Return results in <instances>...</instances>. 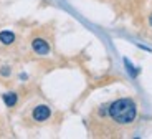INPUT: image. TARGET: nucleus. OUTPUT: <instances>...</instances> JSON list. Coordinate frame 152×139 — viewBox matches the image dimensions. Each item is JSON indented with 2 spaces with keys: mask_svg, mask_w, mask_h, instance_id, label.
Wrapping results in <instances>:
<instances>
[{
  "mask_svg": "<svg viewBox=\"0 0 152 139\" xmlns=\"http://www.w3.org/2000/svg\"><path fill=\"white\" fill-rule=\"evenodd\" d=\"M107 116V126H111V131L114 129H122L127 128L136 121L137 116V108L136 103L129 98H122L111 104L101 108Z\"/></svg>",
  "mask_w": 152,
  "mask_h": 139,
  "instance_id": "1",
  "label": "nucleus"
},
{
  "mask_svg": "<svg viewBox=\"0 0 152 139\" xmlns=\"http://www.w3.org/2000/svg\"><path fill=\"white\" fill-rule=\"evenodd\" d=\"M50 114H51V111H50L48 106H45V104L37 106L33 111V119L35 121H46L50 118Z\"/></svg>",
  "mask_w": 152,
  "mask_h": 139,
  "instance_id": "2",
  "label": "nucleus"
},
{
  "mask_svg": "<svg viewBox=\"0 0 152 139\" xmlns=\"http://www.w3.org/2000/svg\"><path fill=\"white\" fill-rule=\"evenodd\" d=\"M33 51L38 53V55H48L50 51V46L48 43H46L45 40H42V38H37V40H33Z\"/></svg>",
  "mask_w": 152,
  "mask_h": 139,
  "instance_id": "3",
  "label": "nucleus"
},
{
  "mask_svg": "<svg viewBox=\"0 0 152 139\" xmlns=\"http://www.w3.org/2000/svg\"><path fill=\"white\" fill-rule=\"evenodd\" d=\"M13 40H15V35L12 32H2L0 33V41L4 45H10V43H13Z\"/></svg>",
  "mask_w": 152,
  "mask_h": 139,
  "instance_id": "4",
  "label": "nucleus"
},
{
  "mask_svg": "<svg viewBox=\"0 0 152 139\" xmlns=\"http://www.w3.org/2000/svg\"><path fill=\"white\" fill-rule=\"evenodd\" d=\"M4 101H5V104L7 106H13L17 103V94L15 93H7V94H4Z\"/></svg>",
  "mask_w": 152,
  "mask_h": 139,
  "instance_id": "5",
  "label": "nucleus"
},
{
  "mask_svg": "<svg viewBox=\"0 0 152 139\" xmlns=\"http://www.w3.org/2000/svg\"><path fill=\"white\" fill-rule=\"evenodd\" d=\"M149 23H151V26H152V15L149 17Z\"/></svg>",
  "mask_w": 152,
  "mask_h": 139,
  "instance_id": "6",
  "label": "nucleus"
}]
</instances>
